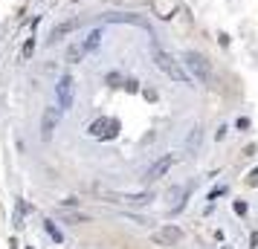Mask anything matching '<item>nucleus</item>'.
Returning a JSON list of instances; mask_svg holds the SVG:
<instances>
[{"label": "nucleus", "instance_id": "obj_1", "mask_svg": "<svg viewBox=\"0 0 258 249\" xmlns=\"http://www.w3.org/2000/svg\"><path fill=\"white\" fill-rule=\"evenodd\" d=\"M154 64L160 67V70L171 78V81H177V84H188V72L180 67V61H174L165 49H160L157 44H154Z\"/></svg>", "mask_w": 258, "mask_h": 249}, {"label": "nucleus", "instance_id": "obj_2", "mask_svg": "<svg viewBox=\"0 0 258 249\" xmlns=\"http://www.w3.org/2000/svg\"><path fill=\"white\" fill-rule=\"evenodd\" d=\"M186 70L188 75L195 78V81L200 84H212V78H215V72H212V64L206 55H200V52H186Z\"/></svg>", "mask_w": 258, "mask_h": 249}, {"label": "nucleus", "instance_id": "obj_3", "mask_svg": "<svg viewBox=\"0 0 258 249\" xmlns=\"http://www.w3.org/2000/svg\"><path fill=\"white\" fill-rule=\"evenodd\" d=\"M107 203H122V206H148L154 200L151 191H134V194H122V191H107V189H96Z\"/></svg>", "mask_w": 258, "mask_h": 249}, {"label": "nucleus", "instance_id": "obj_4", "mask_svg": "<svg viewBox=\"0 0 258 249\" xmlns=\"http://www.w3.org/2000/svg\"><path fill=\"white\" fill-rule=\"evenodd\" d=\"M87 133H90L93 139L110 142V139H116V133H119V122L110 119V116H99V119H93V122L87 125Z\"/></svg>", "mask_w": 258, "mask_h": 249}, {"label": "nucleus", "instance_id": "obj_5", "mask_svg": "<svg viewBox=\"0 0 258 249\" xmlns=\"http://www.w3.org/2000/svg\"><path fill=\"white\" fill-rule=\"evenodd\" d=\"M151 240L157 246H174V243L183 240V229L180 226H163V229H157L151 235Z\"/></svg>", "mask_w": 258, "mask_h": 249}, {"label": "nucleus", "instance_id": "obj_6", "mask_svg": "<svg viewBox=\"0 0 258 249\" xmlns=\"http://www.w3.org/2000/svg\"><path fill=\"white\" fill-rule=\"evenodd\" d=\"M177 162V156L174 154H165V156H160L157 162H154L148 171H145V183H154V180H160V177H165L168 171H171V165Z\"/></svg>", "mask_w": 258, "mask_h": 249}, {"label": "nucleus", "instance_id": "obj_7", "mask_svg": "<svg viewBox=\"0 0 258 249\" xmlns=\"http://www.w3.org/2000/svg\"><path fill=\"white\" fill-rule=\"evenodd\" d=\"M55 93H58V110H67L73 105V78L70 75H61L55 84Z\"/></svg>", "mask_w": 258, "mask_h": 249}, {"label": "nucleus", "instance_id": "obj_8", "mask_svg": "<svg viewBox=\"0 0 258 249\" xmlns=\"http://www.w3.org/2000/svg\"><path fill=\"white\" fill-rule=\"evenodd\" d=\"M151 9H154V15H157L160 21H171L180 6H177V0H154Z\"/></svg>", "mask_w": 258, "mask_h": 249}, {"label": "nucleus", "instance_id": "obj_9", "mask_svg": "<svg viewBox=\"0 0 258 249\" xmlns=\"http://www.w3.org/2000/svg\"><path fill=\"white\" fill-rule=\"evenodd\" d=\"M58 116H61L58 107H47V113H44V119H41V136H44V139L52 136L55 125H58Z\"/></svg>", "mask_w": 258, "mask_h": 249}, {"label": "nucleus", "instance_id": "obj_10", "mask_svg": "<svg viewBox=\"0 0 258 249\" xmlns=\"http://www.w3.org/2000/svg\"><path fill=\"white\" fill-rule=\"evenodd\" d=\"M76 26H79V21H73V18L70 21H64V24H58L55 29H52V35H49V44H55V41H61L64 35H70Z\"/></svg>", "mask_w": 258, "mask_h": 249}, {"label": "nucleus", "instance_id": "obj_11", "mask_svg": "<svg viewBox=\"0 0 258 249\" xmlns=\"http://www.w3.org/2000/svg\"><path fill=\"white\" fill-rule=\"evenodd\" d=\"M107 21L110 24H134V26H142V29H148V24L137 18V15H107Z\"/></svg>", "mask_w": 258, "mask_h": 249}, {"label": "nucleus", "instance_id": "obj_12", "mask_svg": "<svg viewBox=\"0 0 258 249\" xmlns=\"http://www.w3.org/2000/svg\"><path fill=\"white\" fill-rule=\"evenodd\" d=\"M84 55H87V49H84V44H73V47L67 49V61H70V64H79V61H82Z\"/></svg>", "mask_w": 258, "mask_h": 249}, {"label": "nucleus", "instance_id": "obj_13", "mask_svg": "<svg viewBox=\"0 0 258 249\" xmlns=\"http://www.w3.org/2000/svg\"><path fill=\"white\" fill-rule=\"evenodd\" d=\"M200 136H203V133H200V128L195 125V128H191V133H188V139H186V148L191 151V154H198V148H200Z\"/></svg>", "mask_w": 258, "mask_h": 249}, {"label": "nucleus", "instance_id": "obj_14", "mask_svg": "<svg viewBox=\"0 0 258 249\" xmlns=\"http://www.w3.org/2000/svg\"><path fill=\"white\" fill-rule=\"evenodd\" d=\"M99 44H102V32H99V29H93V32L87 35V41H84V49H87V52H93Z\"/></svg>", "mask_w": 258, "mask_h": 249}, {"label": "nucleus", "instance_id": "obj_15", "mask_svg": "<svg viewBox=\"0 0 258 249\" xmlns=\"http://www.w3.org/2000/svg\"><path fill=\"white\" fill-rule=\"evenodd\" d=\"M44 229H47V235L52 237L55 243H61V240H64V235H61L58 229H55V223H52V220H44Z\"/></svg>", "mask_w": 258, "mask_h": 249}, {"label": "nucleus", "instance_id": "obj_16", "mask_svg": "<svg viewBox=\"0 0 258 249\" xmlns=\"http://www.w3.org/2000/svg\"><path fill=\"white\" fill-rule=\"evenodd\" d=\"M32 52H35V38H26L24 49H21V58H24V61H29V58H32Z\"/></svg>", "mask_w": 258, "mask_h": 249}, {"label": "nucleus", "instance_id": "obj_17", "mask_svg": "<svg viewBox=\"0 0 258 249\" xmlns=\"http://www.w3.org/2000/svg\"><path fill=\"white\" fill-rule=\"evenodd\" d=\"M29 212V206H24V203H18V209H15V226H21V217Z\"/></svg>", "mask_w": 258, "mask_h": 249}, {"label": "nucleus", "instance_id": "obj_18", "mask_svg": "<svg viewBox=\"0 0 258 249\" xmlns=\"http://www.w3.org/2000/svg\"><path fill=\"white\" fill-rule=\"evenodd\" d=\"M232 209H235V214H246V203L244 200H235Z\"/></svg>", "mask_w": 258, "mask_h": 249}, {"label": "nucleus", "instance_id": "obj_19", "mask_svg": "<svg viewBox=\"0 0 258 249\" xmlns=\"http://www.w3.org/2000/svg\"><path fill=\"white\" fill-rule=\"evenodd\" d=\"M221 194H226V186H218V189H215V191H212V194H209V200H218Z\"/></svg>", "mask_w": 258, "mask_h": 249}, {"label": "nucleus", "instance_id": "obj_20", "mask_svg": "<svg viewBox=\"0 0 258 249\" xmlns=\"http://www.w3.org/2000/svg\"><path fill=\"white\" fill-rule=\"evenodd\" d=\"M119 81H122V78H119L116 72H110V75H107V84H110V87H119Z\"/></svg>", "mask_w": 258, "mask_h": 249}, {"label": "nucleus", "instance_id": "obj_21", "mask_svg": "<svg viewBox=\"0 0 258 249\" xmlns=\"http://www.w3.org/2000/svg\"><path fill=\"white\" fill-rule=\"evenodd\" d=\"M249 183H252V186H255V183H258V168H255V171H252V174H249Z\"/></svg>", "mask_w": 258, "mask_h": 249}, {"label": "nucleus", "instance_id": "obj_22", "mask_svg": "<svg viewBox=\"0 0 258 249\" xmlns=\"http://www.w3.org/2000/svg\"><path fill=\"white\" fill-rule=\"evenodd\" d=\"M223 249H232V246H223Z\"/></svg>", "mask_w": 258, "mask_h": 249}]
</instances>
